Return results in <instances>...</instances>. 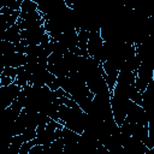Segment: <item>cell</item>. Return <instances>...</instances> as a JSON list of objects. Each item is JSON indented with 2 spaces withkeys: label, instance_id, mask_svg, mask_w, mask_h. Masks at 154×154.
Listing matches in <instances>:
<instances>
[{
  "label": "cell",
  "instance_id": "1",
  "mask_svg": "<svg viewBox=\"0 0 154 154\" xmlns=\"http://www.w3.org/2000/svg\"><path fill=\"white\" fill-rule=\"evenodd\" d=\"M154 78V63L142 60L141 65L136 72V88L141 93H143L149 83Z\"/></svg>",
  "mask_w": 154,
  "mask_h": 154
},
{
  "label": "cell",
  "instance_id": "2",
  "mask_svg": "<svg viewBox=\"0 0 154 154\" xmlns=\"http://www.w3.org/2000/svg\"><path fill=\"white\" fill-rule=\"evenodd\" d=\"M22 89L23 88L19 84H17L16 82H13L8 85L0 87V99H1V105H2L4 109L6 107L11 106V103L18 99Z\"/></svg>",
  "mask_w": 154,
  "mask_h": 154
},
{
  "label": "cell",
  "instance_id": "3",
  "mask_svg": "<svg viewBox=\"0 0 154 154\" xmlns=\"http://www.w3.org/2000/svg\"><path fill=\"white\" fill-rule=\"evenodd\" d=\"M46 29L43 25L41 26H35V28H30V29H24L20 31V43H23L24 46H29V45H40L41 40L43 37V35L46 34Z\"/></svg>",
  "mask_w": 154,
  "mask_h": 154
},
{
  "label": "cell",
  "instance_id": "4",
  "mask_svg": "<svg viewBox=\"0 0 154 154\" xmlns=\"http://www.w3.org/2000/svg\"><path fill=\"white\" fill-rule=\"evenodd\" d=\"M105 46V41L101 36L100 30H93L89 31V40H88V53L89 57H93L95 59H99L102 49Z\"/></svg>",
  "mask_w": 154,
  "mask_h": 154
},
{
  "label": "cell",
  "instance_id": "5",
  "mask_svg": "<svg viewBox=\"0 0 154 154\" xmlns=\"http://www.w3.org/2000/svg\"><path fill=\"white\" fill-rule=\"evenodd\" d=\"M102 67H103V72H102V77L105 78L108 88H109V91L112 93L114 87H116V83H117V79H118V75H119V66L112 61V60H106L102 63Z\"/></svg>",
  "mask_w": 154,
  "mask_h": 154
},
{
  "label": "cell",
  "instance_id": "6",
  "mask_svg": "<svg viewBox=\"0 0 154 154\" xmlns=\"http://www.w3.org/2000/svg\"><path fill=\"white\" fill-rule=\"evenodd\" d=\"M20 11H12L8 7H0V29L1 31L7 30L18 22Z\"/></svg>",
  "mask_w": 154,
  "mask_h": 154
},
{
  "label": "cell",
  "instance_id": "7",
  "mask_svg": "<svg viewBox=\"0 0 154 154\" xmlns=\"http://www.w3.org/2000/svg\"><path fill=\"white\" fill-rule=\"evenodd\" d=\"M1 64H2V67L4 66H12V67L24 66L26 64V54L13 52L10 54L1 55Z\"/></svg>",
  "mask_w": 154,
  "mask_h": 154
},
{
  "label": "cell",
  "instance_id": "8",
  "mask_svg": "<svg viewBox=\"0 0 154 154\" xmlns=\"http://www.w3.org/2000/svg\"><path fill=\"white\" fill-rule=\"evenodd\" d=\"M23 108H24V107H23L22 102H20L18 99L14 100V101L11 103V106L6 107L5 111H4L5 124H7V123H13V122L19 117V114L22 113Z\"/></svg>",
  "mask_w": 154,
  "mask_h": 154
},
{
  "label": "cell",
  "instance_id": "9",
  "mask_svg": "<svg viewBox=\"0 0 154 154\" xmlns=\"http://www.w3.org/2000/svg\"><path fill=\"white\" fill-rule=\"evenodd\" d=\"M20 31L22 29L19 28V25L16 23L14 25H12L11 28H8L7 30L2 31L1 34V40H5V41H10L12 43H18L20 42L22 37H20Z\"/></svg>",
  "mask_w": 154,
  "mask_h": 154
},
{
  "label": "cell",
  "instance_id": "10",
  "mask_svg": "<svg viewBox=\"0 0 154 154\" xmlns=\"http://www.w3.org/2000/svg\"><path fill=\"white\" fill-rule=\"evenodd\" d=\"M88 40H89V31L85 29H79L78 30V47L81 49V55L83 57H89Z\"/></svg>",
  "mask_w": 154,
  "mask_h": 154
},
{
  "label": "cell",
  "instance_id": "11",
  "mask_svg": "<svg viewBox=\"0 0 154 154\" xmlns=\"http://www.w3.org/2000/svg\"><path fill=\"white\" fill-rule=\"evenodd\" d=\"M38 10V5L37 2H35L34 0H23L22 6H20V12L22 13H29V12H34Z\"/></svg>",
  "mask_w": 154,
  "mask_h": 154
},
{
  "label": "cell",
  "instance_id": "12",
  "mask_svg": "<svg viewBox=\"0 0 154 154\" xmlns=\"http://www.w3.org/2000/svg\"><path fill=\"white\" fill-rule=\"evenodd\" d=\"M0 52H1V55L16 52V43H12V42L5 41V40H0Z\"/></svg>",
  "mask_w": 154,
  "mask_h": 154
},
{
  "label": "cell",
  "instance_id": "13",
  "mask_svg": "<svg viewBox=\"0 0 154 154\" xmlns=\"http://www.w3.org/2000/svg\"><path fill=\"white\" fill-rule=\"evenodd\" d=\"M23 0H0V7H8L12 11H20Z\"/></svg>",
  "mask_w": 154,
  "mask_h": 154
},
{
  "label": "cell",
  "instance_id": "14",
  "mask_svg": "<svg viewBox=\"0 0 154 154\" xmlns=\"http://www.w3.org/2000/svg\"><path fill=\"white\" fill-rule=\"evenodd\" d=\"M6 75V76H10V77H12V78H14V81H16V77H17V75H18V71H17V67H12V66H4L2 67V70H1V72H0V75Z\"/></svg>",
  "mask_w": 154,
  "mask_h": 154
},
{
  "label": "cell",
  "instance_id": "15",
  "mask_svg": "<svg viewBox=\"0 0 154 154\" xmlns=\"http://www.w3.org/2000/svg\"><path fill=\"white\" fill-rule=\"evenodd\" d=\"M130 100H132L135 103L142 106V101H143V99H142V93H141L140 90H137V88H136V89L131 93V95H130Z\"/></svg>",
  "mask_w": 154,
  "mask_h": 154
},
{
  "label": "cell",
  "instance_id": "16",
  "mask_svg": "<svg viewBox=\"0 0 154 154\" xmlns=\"http://www.w3.org/2000/svg\"><path fill=\"white\" fill-rule=\"evenodd\" d=\"M14 82V78L10 77V76H6V75H0V87H4V85H8L11 83Z\"/></svg>",
  "mask_w": 154,
  "mask_h": 154
},
{
  "label": "cell",
  "instance_id": "17",
  "mask_svg": "<svg viewBox=\"0 0 154 154\" xmlns=\"http://www.w3.org/2000/svg\"><path fill=\"white\" fill-rule=\"evenodd\" d=\"M149 154H154V147L149 149Z\"/></svg>",
  "mask_w": 154,
  "mask_h": 154
},
{
  "label": "cell",
  "instance_id": "18",
  "mask_svg": "<svg viewBox=\"0 0 154 154\" xmlns=\"http://www.w3.org/2000/svg\"><path fill=\"white\" fill-rule=\"evenodd\" d=\"M35 2H37V4H40V2H42V1H45V0H34Z\"/></svg>",
  "mask_w": 154,
  "mask_h": 154
}]
</instances>
